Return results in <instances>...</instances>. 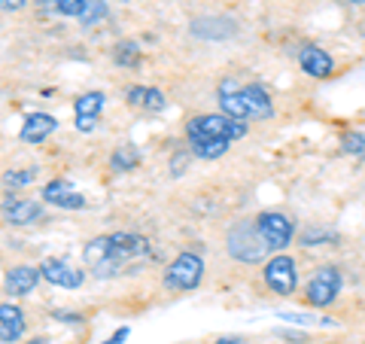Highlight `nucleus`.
I'll list each match as a JSON object with an SVG mask.
<instances>
[{"instance_id": "6e6552de", "label": "nucleus", "mask_w": 365, "mask_h": 344, "mask_svg": "<svg viewBox=\"0 0 365 344\" xmlns=\"http://www.w3.org/2000/svg\"><path fill=\"white\" fill-rule=\"evenodd\" d=\"M0 216H4L6 226H16V228H25L46 220V211L40 201H31V198H16V195H6L4 204H0Z\"/></svg>"}, {"instance_id": "4468645a", "label": "nucleus", "mask_w": 365, "mask_h": 344, "mask_svg": "<svg viewBox=\"0 0 365 344\" xmlns=\"http://www.w3.org/2000/svg\"><path fill=\"white\" fill-rule=\"evenodd\" d=\"M25 332H28L25 311L13 299L0 302V344H16L25 338Z\"/></svg>"}, {"instance_id": "72a5a7b5", "label": "nucleus", "mask_w": 365, "mask_h": 344, "mask_svg": "<svg viewBox=\"0 0 365 344\" xmlns=\"http://www.w3.org/2000/svg\"><path fill=\"white\" fill-rule=\"evenodd\" d=\"M25 344H49V338H31V341H25Z\"/></svg>"}, {"instance_id": "f03ea898", "label": "nucleus", "mask_w": 365, "mask_h": 344, "mask_svg": "<svg viewBox=\"0 0 365 344\" xmlns=\"http://www.w3.org/2000/svg\"><path fill=\"white\" fill-rule=\"evenodd\" d=\"M228 256L237 259V262H247V265H256V262L265 259V253H271L268 244L262 241L259 228H256V220H244L237 223L232 232H228Z\"/></svg>"}, {"instance_id": "0eeeda50", "label": "nucleus", "mask_w": 365, "mask_h": 344, "mask_svg": "<svg viewBox=\"0 0 365 344\" xmlns=\"http://www.w3.org/2000/svg\"><path fill=\"white\" fill-rule=\"evenodd\" d=\"M262 278H265V286L277 295H292L295 286H299V271H295V259L287 253H274L265 268H262Z\"/></svg>"}, {"instance_id": "2eb2a0df", "label": "nucleus", "mask_w": 365, "mask_h": 344, "mask_svg": "<svg viewBox=\"0 0 365 344\" xmlns=\"http://www.w3.org/2000/svg\"><path fill=\"white\" fill-rule=\"evenodd\" d=\"M299 64H302V71L307 76H314V79H329L335 74L332 55H329L326 49H319V46H314V43H304L299 49Z\"/></svg>"}, {"instance_id": "9d476101", "label": "nucleus", "mask_w": 365, "mask_h": 344, "mask_svg": "<svg viewBox=\"0 0 365 344\" xmlns=\"http://www.w3.org/2000/svg\"><path fill=\"white\" fill-rule=\"evenodd\" d=\"M40 198L43 204H52V208H61V211H83L86 208V195L76 192L71 186V180H49L46 186L40 189Z\"/></svg>"}, {"instance_id": "c756f323", "label": "nucleus", "mask_w": 365, "mask_h": 344, "mask_svg": "<svg viewBox=\"0 0 365 344\" xmlns=\"http://www.w3.org/2000/svg\"><path fill=\"white\" fill-rule=\"evenodd\" d=\"M31 0H0V9L4 13H19V9H25Z\"/></svg>"}, {"instance_id": "7ed1b4c3", "label": "nucleus", "mask_w": 365, "mask_h": 344, "mask_svg": "<svg viewBox=\"0 0 365 344\" xmlns=\"http://www.w3.org/2000/svg\"><path fill=\"white\" fill-rule=\"evenodd\" d=\"M201 280H204V259L198 253H192V250H182L180 256H174L165 271V286L174 293L198 290Z\"/></svg>"}, {"instance_id": "c85d7f7f", "label": "nucleus", "mask_w": 365, "mask_h": 344, "mask_svg": "<svg viewBox=\"0 0 365 344\" xmlns=\"http://www.w3.org/2000/svg\"><path fill=\"white\" fill-rule=\"evenodd\" d=\"M52 317L58 323H83V314H76V311H52Z\"/></svg>"}, {"instance_id": "393cba45", "label": "nucleus", "mask_w": 365, "mask_h": 344, "mask_svg": "<svg viewBox=\"0 0 365 344\" xmlns=\"http://www.w3.org/2000/svg\"><path fill=\"white\" fill-rule=\"evenodd\" d=\"M52 9L64 19H79V13L86 9V0H52Z\"/></svg>"}, {"instance_id": "bb28decb", "label": "nucleus", "mask_w": 365, "mask_h": 344, "mask_svg": "<svg viewBox=\"0 0 365 344\" xmlns=\"http://www.w3.org/2000/svg\"><path fill=\"white\" fill-rule=\"evenodd\" d=\"M189 158H192V150L186 146V150H177L174 156H170V177H182L189 168Z\"/></svg>"}, {"instance_id": "f704fd0d", "label": "nucleus", "mask_w": 365, "mask_h": 344, "mask_svg": "<svg viewBox=\"0 0 365 344\" xmlns=\"http://www.w3.org/2000/svg\"><path fill=\"white\" fill-rule=\"evenodd\" d=\"M347 4H356V6H365V0H347Z\"/></svg>"}, {"instance_id": "412c9836", "label": "nucleus", "mask_w": 365, "mask_h": 344, "mask_svg": "<svg viewBox=\"0 0 365 344\" xmlns=\"http://www.w3.org/2000/svg\"><path fill=\"white\" fill-rule=\"evenodd\" d=\"M228 141H192L189 150L195 158H204V162H213V158H222L228 153Z\"/></svg>"}, {"instance_id": "1a4fd4ad", "label": "nucleus", "mask_w": 365, "mask_h": 344, "mask_svg": "<svg viewBox=\"0 0 365 344\" xmlns=\"http://www.w3.org/2000/svg\"><path fill=\"white\" fill-rule=\"evenodd\" d=\"M104 104H107V95L98 88L86 91V95H79L73 101V125L79 134H91L98 128V116H101V110H104Z\"/></svg>"}, {"instance_id": "b1692460", "label": "nucleus", "mask_w": 365, "mask_h": 344, "mask_svg": "<svg viewBox=\"0 0 365 344\" xmlns=\"http://www.w3.org/2000/svg\"><path fill=\"white\" fill-rule=\"evenodd\" d=\"M110 16V6H107V0H86V9L79 13V25L83 28H95L101 19H107Z\"/></svg>"}, {"instance_id": "423d86ee", "label": "nucleus", "mask_w": 365, "mask_h": 344, "mask_svg": "<svg viewBox=\"0 0 365 344\" xmlns=\"http://www.w3.org/2000/svg\"><path fill=\"white\" fill-rule=\"evenodd\" d=\"M83 262L86 268L95 274V278L107 280V278H116V274H122V262L113 256V244H110V235H98L91 238L88 244L83 247Z\"/></svg>"}, {"instance_id": "473e14b6", "label": "nucleus", "mask_w": 365, "mask_h": 344, "mask_svg": "<svg viewBox=\"0 0 365 344\" xmlns=\"http://www.w3.org/2000/svg\"><path fill=\"white\" fill-rule=\"evenodd\" d=\"M31 4H34V6H40V9H49V6H52V0H31Z\"/></svg>"}, {"instance_id": "9b49d317", "label": "nucleus", "mask_w": 365, "mask_h": 344, "mask_svg": "<svg viewBox=\"0 0 365 344\" xmlns=\"http://www.w3.org/2000/svg\"><path fill=\"white\" fill-rule=\"evenodd\" d=\"M40 280H43L40 265H28V262H21V265H13L6 271L4 293L9 295V299H25V295H31L34 290H37Z\"/></svg>"}, {"instance_id": "ddd939ff", "label": "nucleus", "mask_w": 365, "mask_h": 344, "mask_svg": "<svg viewBox=\"0 0 365 344\" xmlns=\"http://www.w3.org/2000/svg\"><path fill=\"white\" fill-rule=\"evenodd\" d=\"M110 244H113V256H116L122 265L128 262H137V259H146L150 256V241L143 235H134V232H113L110 235Z\"/></svg>"}, {"instance_id": "f8f14e48", "label": "nucleus", "mask_w": 365, "mask_h": 344, "mask_svg": "<svg viewBox=\"0 0 365 344\" xmlns=\"http://www.w3.org/2000/svg\"><path fill=\"white\" fill-rule=\"evenodd\" d=\"M40 274H43L46 283L61 286V290H79V286L86 283V271L73 268L71 262H64V259H43L40 262Z\"/></svg>"}, {"instance_id": "a211bd4d", "label": "nucleus", "mask_w": 365, "mask_h": 344, "mask_svg": "<svg viewBox=\"0 0 365 344\" xmlns=\"http://www.w3.org/2000/svg\"><path fill=\"white\" fill-rule=\"evenodd\" d=\"M241 98H244V104L250 110V119L253 116L256 119H271L274 116V101L262 86H256V83L241 86Z\"/></svg>"}, {"instance_id": "20e7f679", "label": "nucleus", "mask_w": 365, "mask_h": 344, "mask_svg": "<svg viewBox=\"0 0 365 344\" xmlns=\"http://www.w3.org/2000/svg\"><path fill=\"white\" fill-rule=\"evenodd\" d=\"M253 220H256L259 235H262V241L268 244L271 253H283V250L292 244V238H295V223H292L289 213L262 211V213L253 216Z\"/></svg>"}, {"instance_id": "aec40b11", "label": "nucleus", "mask_w": 365, "mask_h": 344, "mask_svg": "<svg viewBox=\"0 0 365 344\" xmlns=\"http://www.w3.org/2000/svg\"><path fill=\"white\" fill-rule=\"evenodd\" d=\"M113 61H116L119 67H128V71H134V67H140L143 52H140V46H137L134 40H119L116 46H113Z\"/></svg>"}, {"instance_id": "2f4dec72", "label": "nucleus", "mask_w": 365, "mask_h": 344, "mask_svg": "<svg viewBox=\"0 0 365 344\" xmlns=\"http://www.w3.org/2000/svg\"><path fill=\"white\" fill-rule=\"evenodd\" d=\"M213 344H247L241 335H222V338H216Z\"/></svg>"}, {"instance_id": "39448f33", "label": "nucleus", "mask_w": 365, "mask_h": 344, "mask_svg": "<svg viewBox=\"0 0 365 344\" xmlns=\"http://www.w3.org/2000/svg\"><path fill=\"white\" fill-rule=\"evenodd\" d=\"M341 283H344V278H341L338 265H319L311 274V280L304 283V302L311 308H329L338 299Z\"/></svg>"}, {"instance_id": "cd10ccee", "label": "nucleus", "mask_w": 365, "mask_h": 344, "mask_svg": "<svg viewBox=\"0 0 365 344\" xmlns=\"http://www.w3.org/2000/svg\"><path fill=\"white\" fill-rule=\"evenodd\" d=\"M332 235L329 232H304L302 235V247H317V244H323V241H329Z\"/></svg>"}, {"instance_id": "5701e85b", "label": "nucleus", "mask_w": 365, "mask_h": 344, "mask_svg": "<svg viewBox=\"0 0 365 344\" xmlns=\"http://www.w3.org/2000/svg\"><path fill=\"white\" fill-rule=\"evenodd\" d=\"M40 177V168L31 165V168H16V171H6L4 174V186L6 189H21V186H31V183H37Z\"/></svg>"}, {"instance_id": "c9c22d12", "label": "nucleus", "mask_w": 365, "mask_h": 344, "mask_svg": "<svg viewBox=\"0 0 365 344\" xmlns=\"http://www.w3.org/2000/svg\"><path fill=\"white\" fill-rule=\"evenodd\" d=\"M116 4H128V0H116Z\"/></svg>"}, {"instance_id": "4be33fe9", "label": "nucleus", "mask_w": 365, "mask_h": 344, "mask_svg": "<svg viewBox=\"0 0 365 344\" xmlns=\"http://www.w3.org/2000/svg\"><path fill=\"white\" fill-rule=\"evenodd\" d=\"M220 113H225V116H232V119H241V122L250 119V110H247L244 98H241V88L220 95Z\"/></svg>"}, {"instance_id": "7c9ffc66", "label": "nucleus", "mask_w": 365, "mask_h": 344, "mask_svg": "<svg viewBox=\"0 0 365 344\" xmlns=\"http://www.w3.org/2000/svg\"><path fill=\"white\" fill-rule=\"evenodd\" d=\"M128 335H131V329H128V326H119L104 344H125V341H128Z\"/></svg>"}, {"instance_id": "dca6fc26", "label": "nucleus", "mask_w": 365, "mask_h": 344, "mask_svg": "<svg viewBox=\"0 0 365 344\" xmlns=\"http://www.w3.org/2000/svg\"><path fill=\"white\" fill-rule=\"evenodd\" d=\"M58 131V119L52 116V113H28L25 122H21V131L19 137L25 143H43V141H49V137Z\"/></svg>"}, {"instance_id": "f3484780", "label": "nucleus", "mask_w": 365, "mask_h": 344, "mask_svg": "<svg viewBox=\"0 0 365 344\" xmlns=\"http://www.w3.org/2000/svg\"><path fill=\"white\" fill-rule=\"evenodd\" d=\"M125 104L143 110V113H162L168 107V98H165L162 88H153V86H128V88H125Z\"/></svg>"}, {"instance_id": "f257e3e1", "label": "nucleus", "mask_w": 365, "mask_h": 344, "mask_svg": "<svg viewBox=\"0 0 365 344\" xmlns=\"http://www.w3.org/2000/svg\"><path fill=\"white\" fill-rule=\"evenodd\" d=\"M247 134V125L241 119H232L225 113H198L186 122V143L192 141H241Z\"/></svg>"}, {"instance_id": "a878e982", "label": "nucleus", "mask_w": 365, "mask_h": 344, "mask_svg": "<svg viewBox=\"0 0 365 344\" xmlns=\"http://www.w3.org/2000/svg\"><path fill=\"white\" fill-rule=\"evenodd\" d=\"M341 150H344L347 156H365V137L359 131L344 134L341 137Z\"/></svg>"}, {"instance_id": "6ab92c4d", "label": "nucleus", "mask_w": 365, "mask_h": 344, "mask_svg": "<svg viewBox=\"0 0 365 344\" xmlns=\"http://www.w3.org/2000/svg\"><path fill=\"white\" fill-rule=\"evenodd\" d=\"M140 162H143V156L134 143H119L110 153V171H116V174H131L134 168H140Z\"/></svg>"}]
</instances>
